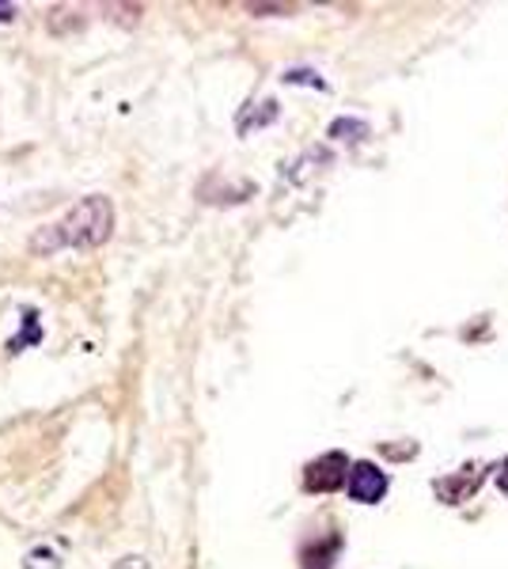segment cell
Instances as JSON below:
<instances>
[{
	"label": "cell",
	"instance_id": "cell-1",
	"mask_svg": "<svg viewBox=\"0 0 508 569\" xmlns=\"http://www.w3.org/2000/svg\"><path fill=\"white\" fill-rule=\"evenodd\" d=\"M114 232V206L103 194H88L84 201L69 209L64 217H58L53 224L39 228L31 236V251L34 254H58V251H91V247H103Z\"/></svg>",
	"mask_w": 508,
	"mask_h": 569
},
{
	"label": "cell",
	"instance_id": "cell-2",
	"mask_svg": "<svg viewBox=\"0 0 508 569\" xmlns=\"http://www.w3.org/2000/svg\"><path fill=\"white\" fill-rule=\"evenodd\" d=\"M349 460L341 452H327L322 460L308 463V471H303V486H308L311 493H335L338 486H349Z\"/></svg>",
	"mask_w": 508,
	"mask_h": 569
},
{
	"label": "cell",
	"instance_id": "cell-3",
	"mask_svg": "<svg viewBox=\"0 0 508 569\" xmlns=\"http://www.w3.org/2000/svg\"><path fill=\"white\" fill-rule=\"evenodd\" d=\"M387 493V475L372 463H353L349 471V498L360 505H376Z\"/></svg>",
	"mask_w": 508,
	"mask_h": 569
},
{
	"label": "cell",
	"instance_id": "cell-4",
	"mask_svg": "<svg viewBox=\"0 0 508 569\" xmlns=\"http://www.w3.org/2000/svg\"><path fill=\"white\" fill-rule=\"evenodd\" d=\"M478 482H482L478 467H467V475H459V479H440V482H437V493H440V498H445L448 505H459L470 490H478Z\"/></svg>",
	"mask_w": 508,
	"mask_h": 569
},
{
	"label": "cell",
	"instance_id": "cell-5",
	"mask_svg": "<svg viewBox=\"0 0 508 569\" xmlns=\"http://www.w3.org/2000/svg\"><path fill=\"white\" fill-rule=\"evenodd\" d=\"M497 486H501V493H508V460L501 463V471H497Z\"/></svg>",
	"mask_w": 508,
	"mask_h": 569
},
{
	"label": "cell",
	"instance_id": "cell-6",
	"mask_svg": "<svg viewBox=\"0 0 508 569\" xmlns=\"http://www.w3.org/2000/svg\"><path fill=\"white\" fill-rule=\"evenodd\" d=\"M16 16V4H0V20H12Z\"/></svg>",
	"mask_w": 508,
	"mask_h": 569
}]
</instances>
